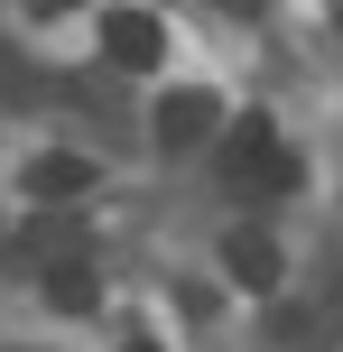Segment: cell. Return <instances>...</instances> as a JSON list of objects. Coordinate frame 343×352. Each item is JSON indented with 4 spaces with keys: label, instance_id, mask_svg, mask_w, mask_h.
<instances>
[{
    "label": "cell",
    "instance_id": "1",
    "mask_svg": "<svg viewBox=\"0 0 343 352\" xmlns=\"http://www.w3.org/2000/svg\"><path fill=\"white\" fill-rule=\"evenodd\" d=\"M232 176L260 186V195H297V158H288V140L260 111H241V130H232Z\"/></svg>",
    "mask_w": 343,
    "mask_h": 352
},
{
    "label": "cell",
    "instance_id": "4",
    "mask_svg": "<svg viewBox=\"0 0 343 352\" xmlns=\"http://www.w3.org/2000/svg\"><path fill=\"white\" fill-rule=\"evenodd\" d=\"M19 195H28V204H84V195H93V158H74V148H37L28 176H19Z\"/></svg>",
    "mask_w": 343,
    "mask_h": 352
},
{
    "label": "cell",
    "instance_id": "12",
    "mask_svg": "<svg viewBox=\"0 0 343 352\" xmlns=\"http://www.w3.org/2000/svg\"><path fill=\"white\" fill-rule=\"evenodd\" d=\"M334 19H343V0H334Z\"/></svg>",
    "mask_w": 343,
    "mask_h": 352
},
{
    "label": "cell",
    "instance_id": "8",
    "mask_svg": "<svg viewBox=\"0 0 343 352\" xmlns=\"http://www.w3.org/2000/svg\"><path fill=\"white\" fill-rule=\"evenodd\" d=\"M65 10H84V0H37V19H65Z\"/></svg>",
    "mask_w": 343,
    "mask_h": 352
},
{
    "label": "cell",
    "instance_id": "9",
    "mask_svg": "<svg viewBox=\"0 0 343 352\" xmlns=\"http://www.w3.org/2000/svg\"><path fill=\"white\" fill-rule=\"evenodd\" d=\"M223 10H241V19H260V10H269V0H223Z\"/></svg>",
    "mask_w": 343,
    "mask_h": 352
},
{
    "label": "cell",
    "instance_id": "11",
    "mask_svg": "<svg viewBox=\"0 0 343 352\" xmlns=\"http://www.w3.org/2000/svg\"><path fill=\"white\" fill-rule=\"evenodd\" d=\"M334 316H343V297H334Z\"/></svg>",
    "mask_w": 343,
    "mask_h": 352
},
{
    "label": "cell",
    "instance_id": "6",
    "mask_svg": "<svg viewBox=\"0 0 343 352\" xmlns=\"http://www.w3.org/2000/svg\"><path fill=\"white\" fill-rule=\"evenodd\" d=\"M223 269H232L251 297H269V287L288 278V260H278V241H269L260 223H232V232H223Z\"/></svg>",
    "mask_w": 343,
    "mask_h": 352
},
{
    "label": "cell",
    "instance_id": "10",
    "mask_svg": "<svg viewBox=\"0 0 343 352\" xmlns=\"http://www.w3.org/2000/svg\"><path fill=\"white\" fill-rule=\"evenodd\" d=\"M121 352H158V343H148V334H130V343H121Z\"/></svg>",
    "mask_w": 343,
    "mask_h": 352
},
{
    "label": "cell",
    "instance_id": "7",
    "mask_svg": "<svg viewBox=\"0 0 343 352\" xmlns=\"http://www.w3.org/2000/svg\"><path fill=\"white\" fill-rule=\"evenodd\" d=\"M47 306H56V316H93V306H102L93 260H56V269H47Z\"/></svg>",
    "mask_w": 343,
    "mask_h": 352
},
{
    "label": "cell",
    "instance_id": "5",
    "mask_svg": "<svg viewBox=\"0 0 343 352\" xmlns=\"http://www.w3.org/2000/svg\"><path fill=\"white\" fill-rule=\"evenodd\" d=\"M19 250H28V260H93V232H84V213L74 204H47L37 213V223H19Z\"/></svg>",
    "mask_w": 343,
    "mask_h": 352
},
{
    "label": "cell",
    "instance_id": "3",
    "mask_svg": "<svg viewBox=\"0 0 343 352\" xmlns=\"http://www.w3.org/2000/svg\"><path fill=\"white\" fill-rule=\"evenodd\" d=\"M102 56L121 74H148L167 56V28H158V10H102Z\"/></svg>",
    "mask_w": 343,
    "mask_h": 352
},
{
    "label": "cell",
    "instance_id": "2",
    "mask_svg": "<svg viewBox=\"0 0 343 352\" xmlns=\"http://www.w3.org/2000/svg\"><path fill=\"white\" fill-rule=\"evenodd\" d=\"M148 130H158V148H204V140L223 130V102H214L204 84H186V93H158Z\"/></svg>",
    "mask_w": 343,
    "mask_h": 352
}]
</instances>
